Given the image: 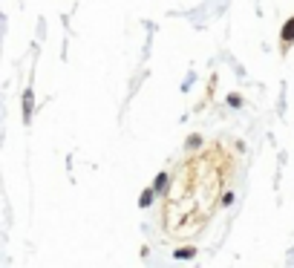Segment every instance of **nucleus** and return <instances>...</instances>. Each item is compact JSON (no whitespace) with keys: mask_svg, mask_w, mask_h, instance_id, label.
<instances>
[{"mask_svg":"<svg viewBox=\"0 0 294 268\" xmlns=\"http://www.w3.org/2000/svg\"><path fill=\"white\" fill-rule=\"evenodd\" d=\"M234 176V159L222 144H205V150L182 161L170 188L165 190V231L173 240H193L205 231L216 208L222 205L225 185Z\"/></svg>","mask_w":294,"mask_h":268,"instance_id":"nucleus-1","label":"nucleus"},{"mask_svg":"<svg viewBox=\"0 0 294 268\" xmlns=\"http://www.w3.org/2000/svg\"><path fill=\"white\" fill-rule=\"evenodd\" d=\"M280 44H283V55L291 49V44H294V15L285 20L283 29H280Z\"/></svg>","mask_w":294,"mask_h":268,"instance_id":"nucleus-2","label":"nucleus"},{"mask_svg":"<svg viewBox=\"0 0 294 268\" xmlns=\"http://www.w3.org/2000/svg\"><path fill=\"white\" fill-rule=\"evenodd\" d=\"M168 173H159V176H156V182H153V190H156V193H165V185H168Z\"/></svg>","mask_w":294,"mask_h":268,"instance_id":"nucleus-3","label":"nucleus"},{"mask_svg":"<svg viewBox=\"0 0 294 268\" xmlns=\"http://www.w3.org/2000/svg\"><path fill=\"white\" fill-rule=\"evenodd\" d=\"M196 254V248H179L176 251V259H190Z\"/></svg>","mask_w":294,"mask_h":268,"instance_id":"nucleus-4","label":"nucleus"},{"mask_svg":"<svg viewBox=\"0 0 294 268\" xmlns=\"http://www.w3.org/2000/svg\"><path fill=\"white\" fill-rule=\"evenodd\" d=\"M153 193H156V190H144V196L142 199H139V205H142V208H147V205H150V202H153Z\"/></svg>","mask_w":294,"mask_h":268,"instance_id":"nucleus-5","label":"nucleus"},{"mask_svg":"<svg viewBox=\"0 0 294 268\" xmlns=\"http://www.w3.org/2000/svg\"><path fill=\"white\" fill-rule=\"evenodd\" d=\"M231 202H234V193H231V190H225V196H222V205H231Z\"/></svg>","mask_w":294,"mask_h":268,"instance_id":"nucleus-6","label":"nucleus"}]
</instances>
